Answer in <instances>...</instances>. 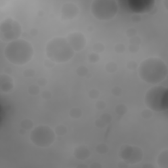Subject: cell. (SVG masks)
Returning a JSON list of instances; mask_svg holds the SVG:
<instances>
[{
    "instance_id": "1",
    "label": "cell",
    "mask_w": 168,
    "mask_h": 168,
    "mask_svg": "<svg viewBox=\"0 0 168 168\" xmlns=\"http://www.w3.org/2000/svg\"><path fill=\"white\" fill-rule=\"evenodd\" d=\"M167 66L160 58L150 57L141 62L138 74L143 82L149 84H158L166 78Z\"/></svg>"
},
{
    "instance_id": "2",
    "label": "cell",
    "mask_w": 168,
    "mask_h": 168,
    "mask_svg": "<svg viewBox=\"0 0 168 168\" xmlns=\"http://www.w3.org/2000/svg\"><path fill=\"white\" fill-rule=\"evenodd\" d=\"M33 46L30 42L23 39H18L8 43L4 50L6 59L15 65L22 66L32 60Z\"/></svg>"
},
{
    "instance_id": "3",
    "label": "cell",
    "mask_w": 168,
    "mask_h": 168,
    "mask_svg": "<svg viewBox=\"0 0 168 168\" xmlns=\"http://www.w3.org/2000/svg\"><path fill=\"white\" fill-rule=\"evenodd\" d=\"M46 52L48 59L55 63H65L72 59L75 53L66 37H62L51 39L47 44Z\"/></svg>"
},
{
    "instance_id": "4",
    "label": "cell",
    "mask_w": 168,
    "mask_h": 168,
    "mask_svg": "<svg viewBox=\"0 0 168 168\" xmlns=\"http://www.w3.org/2000/svg\"><path fill=\"white\" fill-rule=\"evenodd\" d=\"M147 107L152 111L163 112L168 109V89L163 86H156L147 91L145 97Z\"/></svg>"
},
{
    "instance_id": "5",
    "label": "cell",
    "mask_w": 168,
    "mask_h": 168,
    "mask_svg": "<svg viewBox=\"0 0 168 168\" xmlns=\"http://www.w3.org/2000/svg\"><path fill=\"white\" fill-rule=\"evenodd\" d=\"M118 11V2L114 0H94L91 5L93 16L100 21L112 19Z\"/></svg>"
},
{
    "instance_id": "6",
    "label": "cell",
    "mask_w": 168,
    "mask_h": 168,
    "mask_svg": "<svg viewBox=\"0 0 168 168\" xmlns=\"http://www.w3.org/2000/svg\"><path fill=\"white\" fill-rule=\"evenodd\" d=\"M30 141L36 147L47 148L53 144L56 134L48 125H40L33 128L30 133Z\"/></svg>"
},
{
    "instance_id": "7",
    "label": "cell",
    "mask_w": 168,
    "mask_h": 168,
    "mask_svg": "<svg viewBox=\"0 0 168 168\" xmlns=\"http://www.w3.org/2000/svg\"><path fill=\"white\" fill-rule=\"evenodd\" d=\"M22 33L21 24L16 20L9 18L3 20L0 24V38L2 41L9 43L20 39Z\"/></svg>"
},
{
    "instance_id": "8",
    "label": "cell",
    "mask_w": 168,
    "mask_h": 168,
    "mask_svg": "<svg viewBox=\"0 0 168 168\" xmlns=\"http://www.w3.org/2000/svg\"><path fill=\"white\" fill-rule=\"evenodd\" d=\"M120 156L128 164H133L140 162L143 160V152L139 147L125 145L121 148Z\"/></svg>"
},
{
    "instance_id": "9",
    "label": "cell",
    "mask_w": 168,
    "mask_h": 168,
    "mask_svg": "<svg viewBox=\"0 0 168 168\" xmlns=\"http://www.w3.org/2000/svg\"><path fill=\"white\" fill-rule=\"evenodd\" d=\"M66 39L73 50L76 52L82 51L86 46L87 39L86 36L80 32H74L68 33Z\"/></svg>"
},
{
    "instance_id": "10",
    "label": "cell",
    "mask_w": 168,
    "mask_h": 168,
    "mask_svg": "<svg viewBox=\"0 0 168 168\" xmlns=\"http://www.w3.org/2000/svg\"><path fill=\"white\" fill-rule=\"evenodd\" d=\"M127 6L135 13H145L150 11L154 5L153 0H130L126 1Z\"/></svg>"
},
{
    "instance_id": "11",
    "label": "cell",
    "mask_w": 168,
    "mask_h": 168,
    "mask_svg": "<svg viewBox=\"0 0 168 168\" xmlns=\"http://www.w3.org/2000/svg\"><path fill=\"white\" fill-rule=\"evenodd\" d=\"M60 13H61L62 20L70 21L78 16L80 13V9L76 4L71 3V2H68L62 5Z\"/></svg>"
},
{
    "instance_id": "12",
    "label": "cell",
    "mask_w": 168,
    "mask_h": 168,
    "mask_svg": "<svg viewBox=\"0 0 168 168\" xmlns=\"http://www.w3.org/2000/svg\"><path fill=\"white\" fill-rule=\"evenodd\" d=\"M14 87V82L13 78L7 74L0 75V89L3 93H8Z\"/></svg>"
},
{
    "instance_id": "13",
    "label": "cell",
    "mask_w": 168,
    "mask_h": 168,
    "mask_svg": "<svg viewBox=\"0 0 168 168\" xmlns=\"http://www.w3.org/2000/svg\"><path fill=\"white\" fill-rule=\"evenodd\" d=\"M74 155L75 158L80 160H86L91 155V152L87 147L83 146H79L75 148L74 151Z\"/></svg>"
},
{
    "instance_id": "14",
    "label": "cell",
    "mask_w": 168,
    "mask_h": 168,
    "mask_svg": "<svg viewBox=\"0 0 168 168\" xmlns=\"http://www.w3.org/2000/svg\"><path fill=\"white\" fill-rule=\"evenodd\" d=\"M157 163L160 168H168V150L165 149L158 156Z\"/></svg>"
},
{
    "instance_id": "15",
    "label": "cell",
    "mask_w": 168,
    "mask_h": 168,
    "mask_svg": "<svg viewBox=\"0 0 168 168\" xmlns=\"http://www.w3.org/2000/svg\"><path fill=\"white\" fill-rule=\"evenodd\" d=\"M69 116L72 119H79L82 116V110L78 108V107H74V108H71L70 110L69 111Z\"/></svg>"
},
{
    "instance_id": "16",
    "label": "cell",
    "mask_w": 168,
    "mask_h": 168,
    "mask_svg": "<svg viewBox=\"0 0 168 168\" xmlns=\"http://www.w3.org/2000/svg\"><path fill=\"white\" fill-rule=\"evenodd\" d=\"M54 131L56 135L62 137L66 135L67 132H68V129H67V127L65 125H59L55 127Z\"/></svg>"
},
{
    "instance_id": "17",
    "label": "cell",
    "mask_w": 168,
    "mask_h": 168,
    "mask_svg": "<svg viewBox=\"0 0 168 168\" xmlns=\"http://www.w3.org/2000/svg\"><path fill=\"white\" fill-rule=\"evenodd\" d=\"M95 150L98 154H105L108 152V145L105 143H99L95 147Z\"/></svg>"
},
{
    "instance_id": "18",
    "label": "cell",
    "mask_w": 168,
    "mask_h": 168,
    "mask_svg": "<svg viewBox=\"0 0 168 168\" xmlns=\"http://www.w3.org/2000/svg\"><path fill=\"white\" fill-rule=\"evenodd\" d=\"M21 128L25 129L26 131L30 130L33 128V123L31 120L26 118V119H24L21 121Z\"/></svg>"
},
{
    "instance_id": "19",
    "label": "cell",
    "mask_w": 168,
    "mask_h": 168,
    "mask_svg": "<svg viewBox=\"0 0 168 168\" xmlns=\"http://www.w3.org/2000/svg\"><path fill=\"white\" fill-rule=\"evenodd\" d=\"M28 92L32 96L37 95L40 93V87L37 84H32L28 87Z\"/></svg>"
},
{
    "instance_id": "20",
    "label": "cell",
    "mask_w": 168,
    "mask_h": 168,
    "mask_svg": "<svg viewBox=\"0 0 168 168\" xmlns=\"http://www.w3.org/2000/svg\"><path fill=\"white\" fill-rule=\"evenodd\" d=\"M105 70L107 72L110 74H113L116 72L118 70V65L116 62H109L105 66Z\"/></svg>"
},
{
    "instance_id": "21",
    "label": "cell",
    "mask_w": 168,
    "mask_h": 168,
    "mask_svg": "<svg viewBox=\"0 0 168 168\" xmlns=\"http://www.w3.org/2000/svg\"><path fill=\"white\" fill-rule=\"evenodd\" d=\"M127 107L124 104H119L115 107V112L119 116H124L127 112Z\"/></svg>"
},
{
    "instance_id": "22",
    "label": "cell",
    "mask_w": 168,
    "mask_h": 168,
    "mask_svg": "<svg viewBox=\"0 0 168 168\" xmlns=\"http://www.w3.org/2000/svg\"><path fill=\"white\" fill-rule=\"evenodd\" d=\"M89 73V69L86 66H80L76 69V74L80 77H86Z\"/></svg>"
},
{
    "instance_id": "23",
    "label": "cell",
    "mask_w": 168,
    "mask_h": 168,
    "mask_svg": "<svg viewBox=\"0 0 168 168\" xmlns=\"http://www.w3.org/2000/svg\"><path fill=\"white\" fill-rule=\"evenodd\" d=\"M104 49L105 47L104 46V44L101 43V42H97V43H95L93 46V52L98 53V54H100V53L104 52Z\"/></svg>"
},
{
    "instance_id": "24",
    "label": "cell",
    "mask_w": 168,
    "mask_h": 168,
    "mask_svg": "<svg viewBox=\"0 0 168 168\" xmlns=\"http://www.w3.org/2000/svg\"><path fill=\"white\" fill-rule=\"evenodd\" d=\"M88 59L89 61L91 62V63H96V62H97L100 60L99 54L95 52L91 53L88 55Z\"/></svg>"
},
{
    "instance_id": "25",
    "label": "cell",
    "mask_w": 168,
    "mask_h": 168,
    "mask_svg": "<svg viewBox=\"0 0 168 168\" xmlns=\"http://www.w3.org/2000/svg\"><path fill=\"white\" fill-rule=\"evenodd\" d=\"M126 48H125V45L122 43L117 44L114 46V51H116V53H118V54H122L125 52Z\"/></svg>"
},
{
    "instance_id": "26",
    "label": "cell",
    "mask_w": 168,
    "mask_h": 168,
    "mask_svg": "<svg viewBox=\"0 0 168 168\" xmlns=\"http://www.w3.org/2000/svg\"><path fill=\"white\" fill-rule=\"evenodd\" d=\"M89 97L91 98V99H97L100 96V92L99 91L97 90L96 89H92L89 91L88 93Z\"/></svg>"
},
{
    "instance_id": "27",
    "label": "cell",
    "mask_w": 168,
    "mask_h": 168,
    "mask_svg": "<svg viewBox=\"0 0 168 168\" xmlns=\"http://www.w3.org/2000/svg\"><path fill=\"white\" fill-rule=\"evenodd\" d=\"M152 115H153V114H152V111L149 108L143 110L142 112H141V116H142V117L145 120L151 119V118L152 117Z\"/></svg>"
},
{
    "instance_id": "28",
    "label": "cell",
    "mask_w": 168,
    "mask_h": 168,
    "mask_svg": "<svg viewBox=\"0 0 168 168\" xmlns=\"http://www.w3.org/2000/svg\"><path fill=\"white\" fill-rule=\"evenodd\" d=\"M99 118L103 121V122L106 123V124H110V123L112 122V116L108 113L102 114L100 115Z\"/></svg>"
},
{
    "instance_id": "29",
    "label": "cell",
    "mask_w": 168,
    "mask_h": 168,
    "mask_svg": "<svg viewBox=\"0 0 168 168\" xmlns=\"http://www.w3.org/2000/svg\"><path fill=\"white\" fill-rule=\"evenodd\" d=\"M106 107V103L102 100H98L95 103V108L98 110H103Z\"/></svg>"
},
{
    "instance_id": "30",
    "label": "cell",
    "mask_w": 168,
    "mask_h": 168,
    "mask_svg": "<svg viewBox=\"0 0 168 168\" xmlns=\"http://www.w3.org/2000/svg\"><path fill=\"white\" fill-rule=\"evenodd\" d=\"M111 93L115 97H120L122 94V89L119 86H115L112 89Z\"/></svg>"
},
{
    "instance_id": "31",
    "label": "cell",
    "mask_w": 168,
    "mask_h": 168,
    "mask_svg": "<svg viewBox=\"0 0 168 168\" xmlns=\"http://www.w3.org/2000/svg\"><path fill=\"white\" fill-rule=\"evenodd\" d=\"M35 72L32 68H28L23 72V75L25 78H32L35 76Z\"/></svg>"
},
{
    "instance_id": "32",
    "label": "cell",
    "mask_w": 168,
    "mask_h": 168,
    "mask_svg": "<svg viewBox=\"0 0 168 168\" xmlns=\"http://www.w3.org/2000/svg\"><path fill=\"white\" fill-rule=\"evenodd\" d=\"M126 66L130 70H135L138 67L137 64V62L135 60H130V61H129L127 63Z\"/></svg>"
},
{
    "instance_id": "33",
    "label": "cell",
    "mask_w": 168,
    "mask_h": 168,
    "mask_svg": "<svg viewBox=\"0 0 168 168\" xmlns=\"http://www.w3.org/2000/svg\"><path fill=\"white\" fill-rule=\"evenodd\" d=\"M141 38L137 36V35H135L131 38H129V44L131 45H136V46H139L141 44Z\"/></svg>"
},
{
    "instance_id": "34",
    "label": "cell",
    "mask_w": 168,
    "mask_h": 168,
    "mask_svg": "<svg viewBox=\"0 0 168 168\" xmlns=\"http://www.w3.org/2000/svg\"><path fill=\"white\" fill-rule=\"evenodd\" d=\"M41 97L44 100H49L52 97V94H51L50 91L45 90L42 91V93H41Z\"/></svg>"
},
{
    "instance_id": "35",
    "label": "cell",
    "mask_w": 168,
    "mask_h": 168,
    "mask_svg": "<svg viewBox=\"0 0 168 168\" xmlns=\"http://www.w3.org/2000/svg\"><path fill=\"white\" fill-rule=\"evenodd\" d=\"M95 125L96 127H98V128L102 129V128H104V127H106V125L107 124L104 122H103V121L100 119V118H98V119L96 120L95 122Z\"/></svg>"
},
{
    "instance_id": "36",
    "label": "cell",
    "mask_w": 168,
    "mask_h": 168,
    "mask_svg": "<svg viewBox=\"0 0 168 168\" xmlns=\"http://www.w3.org/2000/svg\"><path fill=\"white\" fill-rule=\"evenodd\" d=\"M37 84L39 87L46 86L47 84H48V80L44 77H41L38 78V80H37Z\"/></svg>"
},
{
    "instance_id": "37",
    "label": "cell",
    "mask_w": 168,
    "mask_h": 168,
    "mask_svg": "<svg viewBox=\"0 0 168 168\" xmlns=\"http://www.w3.org/2000/svg\"><path fill=\"white\" fill-rule=\"evenodd\" d=\"M126 35L129 38L133 37L134 36H135V35H137V30L135 28H133L127 29L126 31Z\"/></svg>"
},
{
    "instance_id": "38",
    "label": "cell",
    "mask_w": 168,
    "mask_h": 168,
    "mask_svg": "<svg viewBox=\"0 0 168 168\" xmlns=\"http://www.w3.org/2000/svg\"><path fill=\"white\" fill-rule=\"evenodd\" d=\"M55 62H54L53 61H52V60H50V59H46L44 60V66L46 67V68H53L55 66Z\"/></svg>"
},
{
    "instance_id": "39",
    "label": "cell",
    "mask_w": 168,
    "mask_h": 168,
    "mask_svg": "<svg viewBox=\"0 0 168 168\" xmlns=\"http://www.w3.org/2000/svg\"><path fill=\"white\" fill-rule=\"evenodd\" d=\"M129 51L132 53H137L139 50V46H136V45H131L129 44Z\"/></svg>"
},
{
    "instance_id": "40",
    "label": "cell",
    "mask_w": 168,
    "mask_h": 168,
    "mask_svg": "<svg viewBox=\"0 0 168 168\" xmlns=\"http://www.w3.org/2000/svg\"><path fill=\"white\" fill-rule=\"evenodd\" d=\"M131 20H132V22H134V23H139V22H140L141 21L142 18H141L140 15L137 14V15H133V16H132Z\"/></svg>"
},
{
    "instance_id": "41",
    "label": "cell",
    "mask_w": 168,
    "mask_h": 168,
    "mask_svg": "<svg viewBox=\"0 0 168 168\" xmlns=\"http://www.w3.org/2000/svg\"><path fill=\"white\" fill-rule=\"evenodd\" d=\"M89 167L91 168H102V165H100L99 163H97V162L93 163L92 164L89 165Z\"/></svg>"
},
{
    "instance_id": "42",
    "label": "cell",
    "mask_w": 168,
    "mask_h": 168,
    "mask_svg": "<svg viewBox=\"0 0 168 168\" xmlns=\"http://www.w3.org/2000/svg\"><path fill=\"white\" fill-rule=\"evenodd\" d=\"M129 166V164L125 162H120L118 163V167H121V168H125V167H128Z\"/></svg>"
},
{
    "instance_id": "43",
    "label": "cell",
    "mask_w": 168,
    "mask_h": 168,
    "mask_svg": "<svg viewBox=\"0 0 168 168\" xmlns=\"http://www.w3.org/2000/svg\"><path fill=\"white\" fill-rule=\"evenodd\" d=\"M30 33H31V35H32L33 36H35V35H36L38 33V30L35 28H33V29H32V30H31Z\"/></svg>"
},
{
    "instance_id": "44",
    "label": "cell",
    "mask_w": 168,
    "mask_h": 168,
    "mask_svg": "<svg viewBox=\"0 0 168 168\" xmlns=\"http://www.w3.org/2000/svg\"><path fill=\"white\" fill-rule=\"evenodd\" d=\"M142 167H145V168H154L155 167L153 165L151 164V163H146V164L143 165Z\"/></svg>"
},
{
    "instance_id": "45",
    "label": "cell",
    "mask_w": 168,
    "mask_h": 168,
    "mask_svg": "<svg viewBox=\"0 0 168 168\" xmlns=\"http://www.w3.org/2000/svg\"><path fill=\"white\" fill-rule=\"evenodd\" d=\"M11 72H12V70H10V68H6L5 69V74H8V75H9L11 73Z\"/></svg>"
},
{
    "instance_id": "46",
    "label": "cell",
    "mask_w": 168,
    "mask_h": 168,
    "mask_svg": "<svg viewBox=\"0 0 168 168\" xmlns=\"http://www.w3.org/2000/svg\"><path fill=\"white\" fill-rule=\"evenodd\" d=\"M89 166H88V165H84V164H82V165H78V166H77V167H78V168H84V167H89Z\"/></svg>"
},
{
    "instance_id": "47",
    "label": "cell",
    "mask_w": 168,
    "mask_h": 168,
    "mask_svg": "<svg viewBox=\"0 0 168 168\" xmlns=\"http://www.w3.org/2000/svg\"><path fill=\"white\" fill-rule=\"evenodd\" d=\"M26 130H25V129L21 128V129H20L19 130V133L21 134V135H24V134L26 133Z\"/></svg>"
}]
</instances>
